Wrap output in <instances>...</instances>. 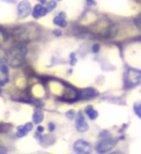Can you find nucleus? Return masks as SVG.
<instances>
[{"mask_svg": "<svg viewBox=\"0 0 141 154\" xmlns=\"http://www.w3.org/2000/svg\"><path fill=\"white\" fill-rule=\"evenodd\" d=\"M27 54V48L22 45H14L11 49L9 50V53L7 55V61L13 67L20 66L25 62V58Z\"/></svg>", "mask_w": 141, "mask_h": 154, "instance_id": "nucleus-1", "label": "nucleus"}, {"mask_svg": "<svg viewBox=\"0 0 141 154\" xmlns=\"http://www.w3.org/2000/svg\"><path fill=\"white\" fill-rule=\"evenodd\" d=\"M119 141V139L117 138H108L105 140H102L98 143L96 144L95 149L96 151L100 154H104L106 152H109L115 147V146L117 144Z\"/></svg>", "mask_w": 141, "mask_h": 154, "instance_id": "nucleus-2", "label": "nucleus"}, {"mask_svg": "<svg viewBox=\"0 0 141 154\" xmlns=\"http://www.w3.org/2000/svg\"><path fill=\"white\" fill-rule=\"evenodd\" d=\"M73 150L76 154H91L92 147L88 142L85 140H77L73 144Z\"/></svg>", "mask_w": 141, "mask_h": 154, "instance_id": "nucleus-3", "label": "nucleus"}, {"mask_svg": "<svg viewBox=\"0 0 141 154\" xmlns=\"http://www.w3.org/2000/svg\"><path fill=\"white\" fill-rule=\"evenodd\" d=\"M75 127L76 130L80 133H85L88 130V124H87L86 120L85 119V116L82 112H78L76 116V120H75Z\"/></svg>", "mask_w": 141, "mask_h": 154, "instance_id": "nucleus-4", "label": "nucleus"}, {"mask_svg": "<svg viewBox=\"0 0 141 154\" xmlns=\"http://www.w3.org/2000/svg\"><path fill=\"white\" fill-rule=\"evenodd\" d=\"M98 94H99L98 91L94 88H92V87L85 88V89H82L81 91H79V98L84 99V100L92 99V98L96 97Z\"/></svg>", "mask_w": 141, "mask_h": 154, "instance_id": "nucleus-5", "label": "nucleus"}, {"mask_svg": "<svg viewBox=\"0 0 141 154\" xmlns=\"http://www.w3.org/2000/svg\"><path fill=\"white\" fill-rule=\"evenodd\" d=\"M34 128V123L33 122H26L23 125H19V126L16 128V136L17 138H23L27 136V134L29 132H31Z\"/></svg>", "mask_w": 141, "mask_h": 154, "instance_id": "nucleus-6", "label": "nucleus"}, {"mask_svg": "<svg viewBox=\"0 0 141 154\" xmlns=\"http://www.w3.org/2000/svg\"><path fill=\"white\" fill-rule=\"evenodd\" d=\"M32 119H33V123L40 125V123H41L44 119V114L40 110V109H37L35 110L33 116H32Z\"/></svg>", "mask_w": 141, "mask_h": 154, "instance_id": "nucleus-7", "label": "nucleus"}, {"mask_svg": "<svg viewBox=\"0 0 141 154\" xmlns=\"http://www.w3.org/2000/svg\"><path fill=\"white\" fill-rule=\"evenodd\" d=\"M117 31H118V29L116 27L115 24H111V25H110L108 27V29H106L104 36L106 38H113L116 35H117Z\"/></svg>", "mask_w": 141, "mask_h": 154, "instance_id": "nucleus-8", "label": "nucleus"}, {"mask_svg": "<svg viewBox=\"0 0 141 154\" xmlns=\"http://www.w3.org/2000/svg\"><path fill=\"white\" fill-rule=\"evenodd\" d=\"M23 6L24 7H22L21 3L18 5V14L21 17H26L30 12V5H29L28 2L23 1Z\"/></svg>", "mask_w": 141, "mask_h": 154, "instance_id": "nucleus-9", "label": "nucleus"}, {"mask_svg": "<svg viewBox=\"0 0 141 154\" xmlns=\"http://www.w3.org/2000/svg\"><path fill=\"white\" fill-rule=\"evenodd\" d=\"M47 12H48V10L46 8H43V7L38 6H38L34 9V11H33V17H36V18L40 17H43V16H45V14H47Z\"/></svg>", "mask_w": 141, "mask_h": 154, "instance_id": "nucleus-10", "label": "nucleus"}, {"mask_svg": "<svg viewBox=\"0 0 141 154\" xmlns=\"http://www.w3.org/2000/svg\"><path fill=\"white\" fill-rule=\"evenodd\" d=\"M85 112L86 114L88 116V118L91 119V120H94L97 119V117H98V112H97L96 110L93 109V107H92V105H88L86 106V109H85Z\"/></svg>", "mask_w": 141, "mask_h": 154, "instance_id": "nucleus-11", "label": "nucleus"}, {"mask_svg": "<svg viewBox=\"0 0 141 154\" xmlns=\"http://www.w3.org/2000/svg\"><path fill=\"white\" fill-rule=\"evenodd\" d=\"M54 23L58 26L61 27H65L66 26V21H65V14L64 13H61L59 16H57L54 18Z\"/></svg>", "mask_w": 141, "mask_h": 154, "instance_id": "nucleus-12", "label": "nucleus"}, {"mask_svg": "<svg viewBox=\"0 0 141 154\" xmlns=\"http://www.w3.org/2000/svg\"><path fill=\"white\" fill-rule=\"evenodd\" d=\"M134 114L136 115L139 119H141V102H135L134 104Z\"/></svg>", "mask_w": 141, "mask_h": 154, "instance_id": "nucleus-13", "label": "nucleus"}, {"mask_svg": "<svg viewBox=\"0 0 141 154\" xmlns=\"http://www.w3.org/2000/svg\"><path fill=\"white\" fill-rule=\"evenodd\" d=\"M134 25L136 26V28L141 32V14L136 16V17L134 19Z\"/></svg>", "mask_w": 141, "mask_h": 154, "instance_id": "nucleus-14", "label": "nucleus"}, {"mask_svg": "<svg viewBox=\"0 0 141 154\" xmlns=\"http://www.w3.org/2000/svg\"><path fill=\"white\" fill-rule=\"evenodd\" d=\"M99 139H102V140H105V139H108V138H110V133L108 130H103L102 132L99 133Z\"/></svg>", "mask_w": 141, "mask_h": 154, "instance_id": "nucleus-15", "label": "nucleus"}, {"mask_svg": "<svg viewBox=\"0 0 141 154\" xmlns=\"http://www.w3.org/2000/svg\"><path fill=\"white\" fill-rule=\"evenodd\" d=\"M0 73H2L3 75L8 76V74H9V67L6 65H4V64L0 65Z\"/></svg>", "mask_w": 141, "mask_h": 154, "instance_id": "nucleus-16", "label": "nucleus"}, {"mask_svg": "<svg viewBox=\"0 0 141 154\" xmlns=\"http://www.w3.org/2000/svg\"><path fill=\"white\" fill-rule=\"evenodd\" d=\"M65 117L68 119H70V120H72V119H74V118L76 117V112L74 110H69V111H67V112L65 113Z\"/></svg>", "mask_w": 141, "mask_h": 154, "instance_id": "nucleus-17", "label": "nucleus"}, {"mask_svg": "<svg viewBox=\"0 0 141 154\" xmlns=\"http://www.w3.org/2000/svg\"><path fill=\"white\" fill-rule=\"evenodd\" d=\"M7 61V55L5 54V52L3 50L0 49V64H3Z\"/></svg>", "mask_w": 141, "mask_h": 154, "instance_id": "nucleus-18", "label": "nucleus"}, {"mask_svg": "<svg viewBox=\"0 0 141 154\" xmlns=\"http://www.w3.org/2000/svg\"><path fill=\"white\" fill-rule=\"evenodd\" d=\"M48 130L50 132H54L56 130V124L54 122H49L48 123Z\"/></svg>", "mask_w": 141, "mask_h": 154, "instance_id": "nucleus-19", "label": "nucleus"}, {"mask_svg": "<svg viewBox=\"0 0 141 154\" xmlns=\"http://www.w3.org/2000/svg\"><path fill=\"white\" fill-rule=\"evenodd\" d=\"M99 50H100V45H98V43H95V45H93V46H92V52L98 53Z\"/></svg>", "mask_w": 141, "mask_h": 154, "instance_id": "nucleus-20", "label": "nucleus"}, {"mask_svg": "<svg viewBox=\"0 0 141 154\" xmlns=\"http://www.w3.org/2000/svg\"><path fill=\"white\" fill-rule=\"evenodd\" d=\"M9 150L6 146H0V154H8Z\"/></svg>", "mask_w": 141, "mask_h": 154, "instance_id": "nucleus-21", "label": "nucleus"}, {"mask_svg": "<svg viewBox=\"0 0 141 154\" xmlns=\"http://www.w3.org/2000/svg\"><path fill=\"white\" fill-rule=\"evenodd\" d=\"M75 63H76V58H75V54L74 53H72L71 54V66H74L75 65Z\"/></svg>", "mask_w": 141, "mask_h": 154, "instance_id": "nucleus-22", "label": "nucleus"}, {"mask_svg": "<svg viewBox=\"0 0 141 154\" xmlns=\"http://www.w3.org/2000/svg\"><path fill=\"white\" fill-rule=\"evenodd\" d=\"M43 131H44V127L41 126V125H38V126L37 127V132H38V133H42Z\"/></svg>", "mask_w": 141, "mask_h": 154, "instance_id": "nucleus-23", "label": "nucleus"}, {"mask_svg": "<svg viewBox=\"0 0 141 154\" xmlns=\"http://www.w3.org/2000/svg\"><path fill=\"white\" fill-rule=\"evenodd\" d=\"M86 2H87V4L89 5V6H91V5H95V4H96V2L94 1V0H86Z\"/></svg>", "mask_w": 141, "mask_h": 154, "instance_id": "nucleus-24", "label": "nucleus"}, {"mask_svg": "<svg viewBox=\"0 0 141 154\" xmlns=\"http://www.w3.org/2000/svg\"><path fill=\"white\" fill-rule=\"evenodd\" d=\"M110 154H125V153H124V152H122V151H114V152L110 153Z\"/></svg>", "mask_w": 141, "mask_h": 154, "instance_id": "nucleus-25", "label": "nucleus"}, {"mask_svg": "<svg viewBox=\"0 0 141 154\" xmlns=\"http://www.w3.org/2000/svg\"><path fill=\"white\" fill-rule=\"evenodd\" d=\"M1 93H2V90H1V89H0V94H1Z\"/></svg>", "mask_w": 141, "mask_h": 154, "instance_id": "nucleus-26", "label": "nucleus"}, {"mask_svg": "<svg viewBox=\"0 0 141 154\" xmlns=\"http://www.w3.org/2000/svg\"><path fill=\"white\" fill-rule=\"evenodd\" d=\"M136 1H138V2H140V3H141V0H136Z\"/></svg>", "mask_w": 141, "mask_h": 154, "instance_id": "nucleus-27", "label": "nucleus"}]
</instances>
